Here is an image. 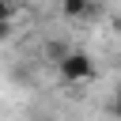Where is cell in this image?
Returning <instances> with one entry per match:
<instances>
[{
    "label": "cell",
    "mask_w": 121,
    "mask_h": 121,
    "mask_svg": "<svg viewBox=\"0 0 121 121\" xmlns=\"http://www.w3.org/2000/svg\"><path fill=\"white\" fill-rule=\"evenodd\" d=\"M57 76L64 79V83H87L91 76H95V60H91V53H83V49H68L60 60H57Z\"/></svg>",
    "instance_id": "6da1fadb"
},
{
    "label": "cell",
    "mask_w": 121,
    "mask_h": 121,
    "mask_svg": "<svg viewBox=\"0 0 121 121\" xmlns=\"http://www.w3.org/2000/svg\"><path fill=\"white\" fill-rule=\"evenodd\" d=\"M60 11H64V19H91L95 4L91 0H60Z\"/></svg>",
    "instance_id": "7a4b0ae2"
},
{
    "label": "cell",
    "mask_w": 121,
    "mask_h": 121,
    "mask_svg": "<svg viewBox=\"0 0 121 121\" xmlns=\"http://www.w3.org/2000/svg\"><path fill=\"white\" fill-rule=\"evenodd\" d=\"M68 49H72V45H68V42H57V38H53V42H49V45H45V57H49V60H53V64H57V60H60V57H64V53H68Z\"/></svg>",
    "instance_id": "3957f363"
},
{
    "label": "cell",
    "mask_w": 121,
    "mask_h": 121,
    "mask_svg": "<svg viewBox=\"0 0 121 121\" xmlns=\"http://www.w3.org/2000/svg\"><path fill=\"white\" fill-rule=\"evenodd\" d=\"M15 15V4L11 0H0V19H11Z\"/></svg>",
    "instance_id": "277c9868"
},
{
    "label": "cell",
    "mask_w": 121,
    "mask_h": 121,
    "mask_svg": "<svg viewBox=\"0 0 121 121\" xmlns=\"http://www.w3.org/2000/svg\"><path fill=\"white\" fill-rule=\"evenodd\" d=\"M11 38V19H0V42Z\"/></svg>",
    "instance_id": "5b68a950"
},
{
    "label": "cell",
    "mask_w": 121,
    "mask_h": 121,
    "mask_svg": "<svg viewBox=\"0 0 121 121\" xmlns=\"http://www.w3.org/2000/svg\"><path fill=\"white\" fill-rule=\"evenodd\" d=\"M38 121H53V117H38Z\"/></svg>",
    "instance_id": "8992f818"
}]
</instances>
